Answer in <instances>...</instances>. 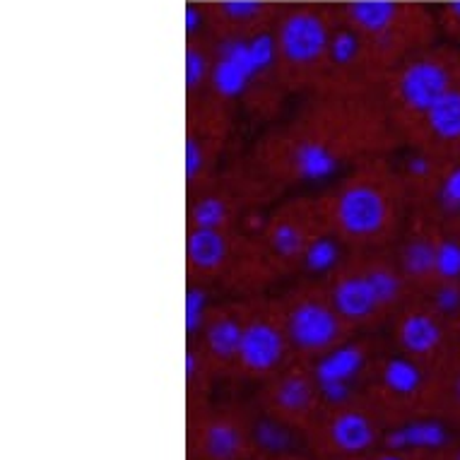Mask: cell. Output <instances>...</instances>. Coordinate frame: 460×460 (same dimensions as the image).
<instances>
[{"instance_id":"d4e9b609","label":"cell","mask_w":460,"mask_h":460,"mask_svg":"<svg viewBox=\"0 0 460 460\" xmlns=\"http://www.w3.org/2000/svg\"><path fill=\"white\" fill-rule=\"evenodd\" d=\"M212 63L215 49L205 37H193L186 41V94L190 99H200L210 90Z\"/></svg>"},{"instance_id":"603a6c76","label":"cell","mask_w":460,"mask_h":460,"mask_svg":"<svg viewBox=\"0 0 460 460\" xmlns=\"http://www.w3.org/2000/svg\"><path fill=\"white\" fill-rule=\"evenodd\" d=\"M378 398L388 405H408L422 398L427 391L424 367L405 355H391L376 364V381H374Z\"/></svg>"},{"instance_id":"44dd1931","label":"cell","mask_w":460,"mask_h":460,"mask_svg":"<svg viewBox=\"0 0 460 460\" xmlns=\"http://www.w3.org/2000/svg\"><path fill=\"white\" fill-rule=\"evenodd\" d=\"M279 10L263 0H219L208 5V31L212 37H242L270 30Z\"/></svg>"},{"instance_id":"52a82bcc","label":"cell","mask_w":460,"mask_h":460,"mask_svg":"<svg viewBox=\"0 0 460 460\" xmlns=\"http://www.w3.org/2000/svg\"><path fill=\"white\" fill-rule=\"evenodd\" d=\"M460 84V51L453 46H427L412 53L388 73L381 97L402 136L415 126L438 99Z\"/></svg>"},{"instance_id":"8992f818","label":"cell","mask_w":460,"mask_h":460,"mask_svg":"<svg viewBox=\"0 0 460 460\" xmlns=\"http://www.w3.org/2000/svg\"><path fill=\"white\" fill-rule=\"evenodd\" d=\"M340 13L323 5H289L272 24L278 46V84L287 92H314L321 87L328 66L332 31Z\"/></svg>"},{"instance_id":"277c9868","label":"cell","mask_w":460,"mask_h":460,"mask_svg":"<svg viewBox=\"0 0 460 460\" xmlns=\"http://www.w3.org/2000/svg\"><path fill=\"white\" fill-rule=\"evenodd\" d=\"M189 282L222 285L251 296L275 282L258 236L243 226H189L186 234Z\"/></svg>"},{"instance_id":"cb8c5ba5","label":"cell","mask_w":460,"mask_h":460,"mask_svg":"<svg viewBox=\"0 0 460 460\" xmlns=\"http://www.w3.org/2000/svg\"><path fill=\"white\" fill-rule=\"evenodd\" d=\"M448 429L446 424L434 420H415L400 424L385 434V446L391 451H441L448 446Z\"/></svg>"},{"instance_id":"4316f807","label":"cell","mask_w":460,"mask_h":460,"mask_svg":"<svg viewBox=\"0 0 460 460\" xmlns=\"http://www.w3.org/2000/svg\"><path fill=\"white\" fill-rule=\"evenodd\" d=\"M253 438L256 444H261L265 451L270 453H282L287 448V429L285 424L278 422V420H268V422H261L253 427Z\"/></svg>"},{"instance_id":"3957f363","label":"cell","mask_w":460,"mask_h":460,"mask_svg":"<svg viewBox=\"0 0 460 460\" xmlns=\"http://www.w3.org/2000/svg\"><path fill=\"white\" fill-rule=\"evenodd\" d=\"M325 285L340 314L359 328L391 323L405 304L417 296L388 249L348 251L325 275Z\"/></svg>"},{"instance_id":"5bb4252c","label":"cell","mask_w":460,"mask_h":460,"mask_svg":"<svg viewBox=\"0 0 460 460\" xmlns=\"http://www.w3.org/2000/svg\"><path fill=\"white\" fill-rule=\"evenodd\" d=\"M441 229L444 225H438L437 219L415 210L410 225L400 232L395 242V261L417 295H424L429 287L437 285V251Z\"/></svg>"},{"instance_id":"9c48e42d","label":"cell","mask_w":460,"mask_h":460,"mask_svg":"<svg viewBox=\"0 0 460 460\" xmlns=\"http://www.w3.org/2000/svg\"><path fill=\"white\" fill-rule=\"evenodd\" d=\"M189 226H242L278 190L258 174L251 162L226 166L210 181L189 193Z\"/></svg>"},{"instance_id":"4dcf8cb0","label":"cell","mask_w":460,"mask_h":460,"mask_svg":"<svg viewBox=\"0 0 460 460\" xmlns=\"http://www.w3.org/2000/svg\"><path fill=\"white\" fill-rule=\"evenodd\" d=\"M446 229H453V232H458V234H460V222H458V225H453V226H446Z\"/></svg>"},{"instance_id":"8fae6325","label":"cell","mask_w":460,"mask_h":460,"mask_svg":"<svg viewBox=\"0 0 460 460\" xmlns=\"http://www.w3.org/2000/svg\"><path fill=\"white\" fill-rule=\"evenodd\" d=\"M232 136V111L222 99L205 94L186 109V189L198 190L219 172Z\"/></svg>"},{"instance_id":"7a4b0ae2","label":"cell","mask_w":460,"mask_h":460,"mask_svg":"<svg viewBox=\"0 0 460 460\" xmlns=\"http://www.w3.org/2000/svg\"><path fill=\"white\" fill-rule=\"evenodd\" d=\"M316 198L325 225L348 251L391 249L412 208L408 186L388 155L364 159Z\"/></svg>"},{"instance_id":"7402d4cb","label":"cell","mask_w":460,"mask_h":460,"mask_svg":"<svg viewBox=\"0 0 460 460\" xmlns=\"http://www.w3.org/2000/svg\"><path fill=\"white\" fill-rule=\"evenodd\" d=\"M412 210L437 219L438 225L453 226L460 222V159H441L437 174L417 196Z\"/></svg>"},{"instance_id":"f1b7e54d","label":"cell","mask_w":460,"mask_h":460,"mask_svg":"<svg viewBox=\"0 0 460 460\" xmlns=\"http://www.w3.org/2000/svg\"><path fill=\"white\" fill-rule=\"evenodd\" d=\"M438 27L446 37H451L453 41L460 44V0H451L446 3L441 13H438Z\"/></svg>"},{"instance_id":"7c38bea8","label":"cell","mask_w":460,"mask_h":460,"mask_svg":"<svg viewBox=\"0 0 460 460\" xmlns=\"http://www.w3.org/2000/svg\"><path fill=\"white\" fill-rule=\"evenodd\" d=\"M289 357L292 348L278 299L249 296L236 371L251 378H268L278 374L289 362Z\"/></svg>"},{"instance_id":"1f68e13d","label":"cell","mask_w":460,"mask_h":460,"mask_svg":"<svg viewBox=\"0 0 460 460\" xmlns=\"http://www.w3.org/2000/svg\"><path fill=\"white\" fill-rule=\"evenodd\" d=\"M451 460H460V448H458V451H456V453H453Z\"/></svg>"},{"instance_id":"9a60e30c","label":"cell","mask_w":460,"mask_h":460,"mask_svg":"<svg viewBox=\"0 0 460 460\" xmlns=\"http://www.w3.org/2000/svg\"><path fill=\"white\" fill-rule=\"evenodd\" d=\"M321 385L314 367L299 362H287L278 374H272L268 385V408L272 417L282 424H306L316 415Z\"/></svg>"},{"instance_id":"ac0fdd59","label":"cell","mask_w":460,"mask_h":460,"mask_svg":"<svg viewBox=\"0 0 460 460\" xmlns=\"http://www.w3.org/2000/svg\"><path fill=\"white\" fill-rule=\"evenodd\" d=\"M318 441L340 456H362L378 441V422L371 412L352 402L331 405L318 422Z\"/></svg>"},{"instance_id":"4fadbf2b","label":"cell","mask_w":460,"mask_h":460,"mask_svg":"<svg viewBox=\"0 0 460 460\" xmlns=\"http://www.w3.org/2000/svg\"><path fill=\"white\" fill-rule=\"evenodd\" d=\"M400 355L417 364H444L460 348V323L446 318L424 296H412L391 321Z\"/></svg>"},{"instance_id":"5b68a950","label":"cell","mask_w":460,"mask_h":460,"mask_svg":"<svg viewBox=\"0 0 460 460\" xmlns=\"http://www.w3.org/2000/svg\"><path fill=\"white\" fill-rule=\"evenodd\" d=\"M338 13L342 22L362 34L385 77L402 58L434 44L438 27L429 10L405 0H352Z\"/></svg>"},{"instance_id":"2e32d148","label":"cell","mask_w":460,"mask_h":460,"mask_svg":"<svg viewBox=\"0 0 460 460\" xmlns=\"http://www.w3.org/2000/svg\"><path fill=\"white\" fill-rule=\"evenodd\" d=\"M246 309H249V296L242 302L212 304L208 311L203 328L193 338V342L200 348L212 371L236 369Z\"/></svg>"},{"instance_id":"484cf974","label":"cell","mask_w":460,"mask_h":460,"mask_svg":"<svg viewBox=\"0 0 460 460\" xmlns=\"http://www.w3.org/2000/svg\"><path fill=\"white\" fill-rule=\"evenodd\" d=\"M210 287L200 285V282H189V292H186V332L193 340L200 332L205 323V316L210 311Z\"/></svg>"},{"instance_id":"e0dca14e","label":"cell","mask_w":460,"mask_h":460,"mask_svg":"<svg viewBox=\"0 0 460 460\" xmlns=\"http://www.w3.org/2000/svg\"><path fill=\"white\" fill-rule=\"evenodd\" d=\"M402 143L438 159H460V84L424 113L402 136Z\"/></svg>"},{"instance_id":"6da1fadb","label":"cell","mask_w":460,"mask_h":460,"mask_svg":"<svg viewBox=\"0 0 460 460\" xmlns=\"http://www.w3.org/2000/svg\"><path fill=\"white\" fill-rule=\"evenodd\" d=\"M398 140L381 94H311L258 140L249 162L282 193L348 174L364 159L395 150Z\"/></svg>"},{"instance_id":"83f0119b","label":"cell","mask_w":460,"mask_h":460,"mask_svg":"<svg viewBox=\"0 0 460 460\" xmlns=\"http://www.w3.org/2000/svg\"><path fill=\"white\" fill-rule=\"evenodd\" d=\"M446 367V393H448V400L456 408V412H460V348L453 352L448 359L444 362Z\"/></svg>"},{"instance_id":"ba28073f","label":"cell","mask_w":460,"mask_h":460,"mask_svg":"<svg viewBox=\"0 0 460 460\" xmlns=\"http://www.w3.org/2000/svg\"><path fill=\"white\" fill-rule=\"evenodd\" d=\"M289 348L296 359H318L355 335V325L340 314L323 278H309L278 296Z\"/></svg>"},{"instance_id":"d6986e66","label":"cell","mask_w":460,"mask_h":460,"mask_svg":"<svg viewBox=\"0 0 460 460\" xmlns=\"http://www.w3.org/2000/svg\"><path fill=\"white\" fill-rule=\"evenodd\" d=\"M371 367V345L362 340H348L314 364V374L321 385V395L328 405L349 400V384Z\"/></svg>"},{"instance_id":"f546056e","label":"cell","mask_w":460,"mask_h":460,"mask_svg":"<svg viewBox=\"0 0 460 460\" xmlns=\"http://www.w3.org/2000/svg\"><path fill=\"white\" fill-rule=\"evenodd\" d=\"M371 460H410L408 456H405V451H391L388 448V453H381V456H376V458Z\"/></svg>"},{"instance_id":"ffe728a7","label":"cell","mask_w":460,"mask_h":460,"mask_svg":"<svg viewBox=\"0 0 460 460\" xmlns=\"http://www.w3.org/2000/svg\"><path fill=\"white\" fill-rule=\"evenodd\" d=\"M251 444H256L253 429L229 412H215L198 424L196 446L205 460H243Z\"/></svg>"},{"instance_id":"30bf717a","label":"cell","mask_w":460,"mask_h":460,"mask_svg":"<svg viewBox=\"0 0 460 460\" xmlns=\"http://www.w3.org/2000/svg\"><path fill=\"white\" fill-rule=\"evenodd\" d=\"M328 232L316 196H292L275 205L256 232L275 278L304 270L314 243Z\"/></svg>"}]
</instances>
